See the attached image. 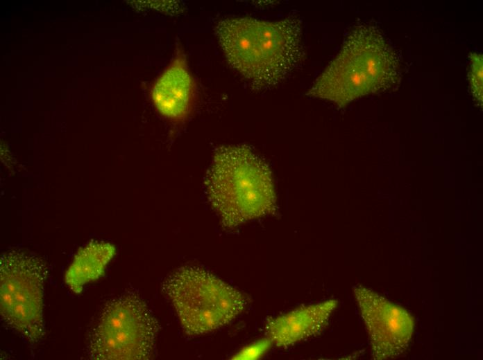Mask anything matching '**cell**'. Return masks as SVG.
<instances>
[{
	"label": "cell",
	"mask_w": 483,
	"mask_h": 360,
	"mask_svg": "<svg viewBox=\"0 0 483 360\" xmlns=\"http://www.w3.org/2000/svg\"><path fill=\"white\" fill-rule=\"evenodd\" d=\"M214 32L230 65L255 88L279 84L304 57L302 22L295 17L273 21L226 18Z\"/></svg>",
	"instance_id": "obj_1"
},
{
	"label": "cell",
	"mask_w": 483,
	"mask_h": 360,
	"mask_svg": "<svg viewBox=\"0 0 483 360\" xmlns=\"http://www.w3.org/2000/svg\"><path fill=\"white\" fill-rule=\"evenodd\" d=\"M399 80L395 51L375 26L361 24L346 36L307 95L343 107L361 96L385 91Z\"/></svg>",
	"instance_id": "obj_2"
},
{
	"label": "cell",
	"mask_w": 483,
	"mask_h": 360,
	"mask_svg": "<svg viewBox=\"0 0 483 360\" xmlns=\"http://www.w3.org/2000/svg\"><path fill=\"white\" fill-rule=\"evenodd\" d=\"M205 186L209 201L226 228L277 210L271 171L246 145L217 148Z\"/></svg>",
	"instance_id": "obj_3"
},
{
	"label": "cell",
	"mask_w": 483,
	"mask_h": 360,
	"mask_svg": "<svg viewBox=\"0 0 483 360\" xmlns=\"http://www.w3.org/2000/svg\"><path fill=\"white\" fill-rule=\"evenodd\" d=\"M162 290L189 336L206 334L228 324L248 303L239 290L197 267L179 268L166 278Z\"/></svg>",
	"instance_id": "obj_4"
},
{
	"label": "cell",
	"mask_w": 483,
	"mask_h": 360,
	"mask_svg": "<svg viewBox=\"0 0 483 360\" xmlns=\"http://www.w3.org/2000/svg\"><path fill=\"white\" fill-rule=\"evenodd\" d=\"M160 325L139 295L126 292L104 306L88 338L94 360H145L155 350Z\"/></svg>",
	"instance_id": "obj_5"
},
{
	"label": "cell",
	"mask_w": 483,
	"mask_h": 360,
	"mask_svg": "<svg viewBox=\"0 0 483 360\" xmlns=\"http://www.w3.org/2000/svg\"><path fill=\"white\" fill-rule=\"evenodd\" d=\"M45 263L24 252L12 251L0 259V309L4 322L30 343L44 335Z\"/></svg>",
	"instance_id": "obj_6"
},
{
	"label": "cell",
	"mask_w": 483,
	"mask_h": 360,
	"mask_svg": "<svg viewBox=\"0 0 483 360\" xmlns=\"http://www.w3.org/2000/svg\"><path fill=\"white\" fill-rule=\"evenodd\" d=\"M353 291L369 336L373 358L383 360L402 354L414 331L411 314L363 286L355 287Z\"/></svg>",
	"instance_id": "obj_7"
},
{
	"label": "cell",
	"mask_w": 483,
	"mask_h": 360,
	"mask_svg": "<svg viewBox=\"0 0 483 360\" xmlns=\"http://www.w3.org/2000/svg\"><path fill=\"white\" fill-rule=\"evenodd\" d=\"M337 304L334 299L328 300L270 318L265 326L266 337L277 347L287 348L319 335L328 325Z\"/></svg>",
	"instance_id": "obj_8"
},
{
	"label": "cell",
	"mask_w": 483,
	"mask_h": 360,
	"mask_svg": "<svg viewBox=\"0 0 483 360\" xmlns=\"http://www.w3.org/2000/svg\"><path fill=\"white\" fill-rule=\"evenodd\" d=\"M193 90V80L185 57L178 51L171 64L154 84L153 102L162 115L171 119L182 120L190 111Z\"/></svg>",
	"instance_id": "obj_9"
},
{
	"label": "cell",
	"mask_w": 483,
	"mask_h": 360,
	"mask_svg": "<svg viewBox=\"0 0 483 360\" xmlns=\"http://www.w3.org/2000/svg\"><path fill=\"white\" fill-rule=\"evenodd\" d=\"M115 254L113 244L94 241L80 249L74 255L65 276L66 285L74 293H80L83 286L99 278Z\"/></svg>",
	"instance_id": "obj_10"
},
{
	"label": "cell",
	"mask_w": 483,
	"mask_h": 360,
	"mask_svg": "<svg viewBox=\"0 0 483 360\" xmlns=\"http://www.w3.org/2000/svg\"><path fill=\"white\" fill-rule=\"evenodd\" d=\"M483 59L480 53L470 54V70L468 73L471 91L475 99L482 102Z\"/></svg>",
	"instance_id": "obj_11"
},
{
	"label": "cell",
	"mask_w": 483,
	"mask_h": 360,
	"mask_svg": "<svg viewBox=\"0 0 483 360\" xmlns=\"http://www.w3.org/2000/svg\"><path fill=\"white\" fill-rule=\"evenodd\" d=\"M271 345H273L271 341L266 337L244 348L235 354L232 359L244 360L257 359L268 351Z\"/></svg>",
	"instance_id": "obj_12"
}]
</instances>
